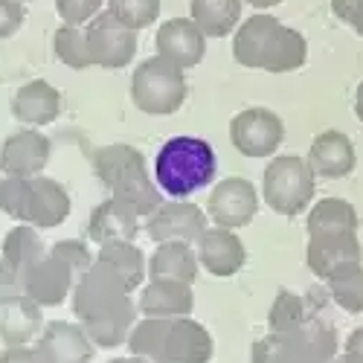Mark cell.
<instances>
[{"mask_svg":"<svg viewBox=\"0 0 363 363\" xmlns=\"http://www.w3.org/2000/svg\"><path fill=\"white\" fill-rule=\"evenodd\" d=\"M131 294L134 291L125 285V279L99 259L79 277L70 294V306L79 325L99 349H116L128 343V335L140 314Z\"/></svg>","mask_w":363,"mask_h":363,"instance_id":"obj_1","label":"cell"},{"mask_svg":"<svg viewBox=\"0 0 363 363\" xmlns=\"http://www.w3.org/2000/svg\"><path fill=\"white\" fill-rule=\"evenodd\" d=\"M233 58L247 70L291 73L308 58V41L294 26L270 15H253L241 21L233 35Z\"/></svg>","mask_w":363,"mask_h":363,"instance_id":"obj_2","label":"cell"},{"mask_svg":"<svg viewBox=\"0 0 363 363\" xmlns=\"http://www.w3.org/2000/svg\"><path fill=\"white\" fill-rule=\"evenodd\" d=\"M94 172L111 189V198L131 203L140 216H151L163 203L157 180L148 174L143 151L125 143H111L94 151Z\"/></svg>","mask_w":363,"mask_h":363,"instance_id":"obj_3","label":"cell"},{"mask_svg":"<svg viewBox=\"0 0 363 363\" xmlns=\"http://www.w3.org/2000/svg\"><path fill=\"white\" fill-rule=\"evenodd\" d=\"M216 151L201 137H172L155 157V180L163 195L189 198L216 180Z\"/></svg>","mask_w":363,"mask_h":363,"instance_id":"obj_4","label":"cell"},{"mask_svg":"<svg viewBox=\"0 0 363 363\" xmlns=\"http://www.w3.org/2000/svg\"><path fill=\"white\" fill-rule=\"evenodd\" d=\"M337 354L335 325L314 317L294 331H267L253 343L250 363H331Z\"/></svg>","mask_w":363,"mask_h":363,"instance_id":"obj_5","label":"cell"},{"mask_svg":"<svg viewBox=\"0 0 363 363\" xmlns=\"http://www.w3.org/2000/svg\"><path fill=\"white\" fill-rule=\"evenodd\" d=\"M314 192H317V174L306 157L279 155L264 166L262 198L274 213L285 218H296L299 213L311 209Z\"/></svg>","mask_w":363,"mask_h":363,"instance_id":"obj_6","label":"cell"},{"mask_svg":"<svg viewBox=\"0 0 363 363\" xmlns=\"http://www.w3.org/2000/svg\"><path fill=\"white\" fill-rule=\"evenodd\" d=\"M189 84L177 65L163 55H151L131 76V102L137 111L148 116H169L177 113L186 102Z\"/></svg>","mask_w":363,"mask_h":363,"instance_id":"obj_7","label":"cell"},{"mask_svg":"<svg viewBox=\"0 0 363 363\" xmlns=\"http://www.w3.org/2000/svg\"><path fill=\"white\" fill-rule=\"evenodd\" d=\"M230 140L245 157L264 160V157H274L277 148L282 145L285 125L279 113H274L270 108H247L233 116Z\"/></svg>","mask_w":363,"mask_h":363,"instance_id":"obj_8","label":"cell"},{"mask_svg":"<svg viewBox=\"0 0 363 363\" xmlns=\"http://www.w3.org/2000/svg\"><path fill=\"white\" fill-rule=\"evenodd\" d=\"M206 224H209V216L186 198L163 201L155 213L145 216V233L155 245H163V241L198 245V238L206 233Z\"/></svg>","mask_w":363,"mask_h":363,"instance_id":"obj_9","label":"cell"},{"mask_svg":"<svg viewBox=\"0 0 363 363\" xmlns=\"http://www.w3.org/2000/svg\"><path fill=\"white\" fill-rule=\"evenodd\" d=\"M84 29H87V41H90V52H94L96 67L123 70L131 65V58L137 55V47H140L137 29L116 21L108 9L99 12L90 23H84Z\"/></svg>","mask_w":363,"mask_h":363,"instance_id":"obj_10","label":"cell"},{"mask_svg":"<svg viewBox=\"0 0 363 363\" xmlns=\"http://www.w3.org/2000/svg\"><path fill=\"white\" fill-rule=\"evenodd\" d=\"M256 213H259V195L247 177H224L209 192L206 216L216 227L241 230L256 218Z\"/></svg>","mask_w":363,"mask_h":363,"instance_id":"obj_11","label":"cell"},{"mask_svg":"<svg viewBox=\"0 0 363 363\" xmlns=\"http://www.w3.org/2000/svg\"><path fill=\"white\" fill-rule=\"evenodd\" d=\"M76 282H79L76 267L58 253L47 250V256L23 277V294L29 299H35L41 308H52V306H62L73 294Z\"/></svg>","mask_w":363,"mask_h":363,"instance_id":"obj_12","label":"cell"},{"mask_svg":"<svg viewBox=\"0 0 363 363\" xmlns=\"http://www.w3.org/2000/svg\"><path fill=\"white\" fill-rule=\"evenodd\" d=\"M363 247L357 230H320L308 233V247H306V262L308 270L317 279H325L331 270H337L346 262H360Z\"/></svg>","mask_w":363,"mask_h":363,"instance_id":"obj_13","label":"cell"},{"mask_svg":"<svg viewBox=\"0 0 363 363\" xmlns=\"http://www.w3.org/2000/svg\"><path fill=\"white\" fill-rule=\"evenodd\" d=\"M35 352L41 363H94L96 343L76 323L52 320L44 325L41 337L35 340Z\"/></svg>","mask_w":363,"mask_h":363,"instance_id":"obj_14","label":"cell"},{"mask_svg":"<svg viewBox=\"0 0 363 363\" xmlns=\"http://www.w3.org/2000/svg\"><path fill=\"white\" fill-rule=\"evenodd\" d=\"M70 192L58 184V180L47 174L29 177V195H26V213L21 224H33L38 230H52L62 227L70 218Z\"/></svg>","mask_w":363,"mask_h":363,"instance_id":"obj_15","label":"cell"},{"mask_svg":"<svg viewBox=\"0 0 363 363\" xmlns=\"http://www.w3.org/2000/svg\"><path fill=\"white\" fill-rule=\"evenodd\" d=\"M157 55L169 58L180 70L198 67L206 55V35L192 18H172L157 29Z\"/></svg>","mask_w":363,"mask_h":363,"instance_id":"obj_16","label":"cell"},{"mask_svg":"<svg viewBox=\"0 0 363 363\" xmlns=\"http://www.w3.org/2000/svg\"><path fill=\"white\" fill-rule=\"evenodd\" d=\"M50 137H44L35 128H23L6 137L0 148V172L12 177H35L50 163Z\"/></svg>","mask_w":363,"mask_h":363,"instance_id":"obj_17","label":"cell"},{"mask_svg":"<svg viewBox=\"0 0 363 363\" xmlns=\"http://www.w3.org/2000/svg\"><path fill=\"white\" fill-rule=\"evenodd\" d=\"M198 262L206 274L213 277H235L247 264V250L233 230L224 227H206V233L198 238Z\"/></svg>","mask_w":363,"mask_h":363,"instance_id":"obj_18","label":"cell"},{"mask_svg":"<svg viewBox=\"0 0 363 363\" xmlns=\"http://www.w3.org/2000/svg\"><path fill=\"white\" fill-rule=\"evenodd\" d=\"M140 213L119 198H108L96 203L87 221V238L94 245H108V241H134L140 233Z\"/></svg>","mask_w":363,"mask_h":363,"instance_id":"obj_19","label":"cell"},{"mask_svg":"<svg viewBox=\"0 0 363 363\" xmlns=\"http://www.w3.org/2000/svg\"><path fill=\"white\" fill-rule=\"evenodd\" d=\"M216 354L213 335L192 317H172L166 335V363H209Z\"/></svg>","mask_w":363,"mask_h":363,"instance_id":"obj_20","label":"cell"},{"mask_svg":"<svg viewBox=\"0 0 363 363\" xmlns=\"http://www.w3.org/2000/svg\"><path fill=\"white\" fill-rule=\"evenodd\" d=\"M308 166L314 169L317 177L325 180H340L346 174L354 172L357 166V155L354 145L343 131H323L314 137L311 148H308Z\"/></svg>","mask_w":363,"mask_h":363,"instance_id":"obj_21","label":"cell"},{"mask_svg":"<svg viewBox=\"0 0 363 363\" xmlns=\"http://www.w3.org/2000/svg\"><path fill=\"white\" fill-rule=\"evenodd\" d=\"M44 314L35 299L26 294L9 299L0 306V340L6 346H29L41 337L44 331Z\"/></svg>","mask_w":363,"mask_h":363,"instance_id":"obj_22","label":"cell"},{"mask_svg":"<svg viewBox=\"0 0 363 363\" xmlns=\"http://www.w3.org/2000/svg\"><path fill=\"white\" fill-rule=\"evenodd\" d=\"M137 308L143 317H189L195 308V294L186 282L172 279H148L143 285Z\"/></svg>","mask_w":363,"mask_h":363,"instance_id":"obj_23","label":"cell"},{"mask_svg":"<svg viewBox=\"0 0 363 363\" xmlns=\"http://www.w3.org/2000/svg\"><path fill=\"white\" fill-rule=\"evenodd\" d=\"M12 113H15V119H21L26 125H35V128L50 125L58 119V113H62V94H58L50 82L33 79L15 90Z\"/></svg>","mask_w":363,"mask_h":363,"instance_id":"obj_24","label":"cell"},{"mask_svg":"<svg viewBox=\"0 0 363 363\" xmlns=\"http://www.w3.org/2000/svg\"><path fill=\"white\" fill-rule=\"evenodd\" d=\"M198 250L186 241H163L148 256V277L151 279H172V282H186L192 285L198 279Z\"/></svg>","mask_w":363,"mask_h":363,"instance_id":"obj_25","label":"cell"},{"mask_svg":"<svg viewBox=\"0 0 363 363\" xmlns=\"http://www.w3.org/2000/svg\"><path fill=\"white\" fill-rule=\"evenodd\" d=\"M0 256H4L6 264L23 279L29 270H33V267L47 256V245H44L38 227H33V224H15V227L6 233V238H4Z\"/></svg>","mask_w":363,"mask_h":363,"instance_id":"obj_26","label":"cell"},{"mask_svg":"<svg viewBox=\"0 0 363 363\" xmlns=\"http://www.w3.org/2000/svg\"><path fill=\"white\" fill-rule=\"evenodd\" d=\"M241 4L245 0H192L189 18L206 38H227L241 23Z\"/></svg>","mask_w":363,"mask_h":363,"instance_id":"obj_27","label":"cell"},{"mask_svg":"<svg viewBox=\"0 0 363 363\" xmlns=\"http://www.w3.org/2000/svg\"><path fill=\"white\" fill-rule=\"evenodd\" d=\"M99 262L111 264L119 277L125 279V285L131 291H137L148 274V262H145V253L134 245V241H108V245L99 247L96 253Z\"/></svg>","mask_w":363,"mask_h":363,"instance_id":"obj_28","label":"cell"},{"mask_svg":"<svg viewBox=\"0 0 363 363\" xmlns=\"http://www.w3.org/2000/svg\"><path fill=\"white\" fill-rule=\"evenodd\" d=\"M172 317H143L134 323L128 335V349L148 363H166V335H169Z\"/></svg>","mask_w":363,"mask_h":363,"instance_id":"obj_29","label":"cell"},{"mask_svg":"<svg viewBox=\"0 0 363 363\" xmlns=\"http://www.w3.org/2000/svg\"><path fill=\"white\" fill-rule=\"evenodd\" d=\"M328 294L346 314H363V262H346L325 277Z\"/></svg>","mask_w":363,"mask_h":363,"instance_id":"obj_30","label":"cell"},{"mask_svg":"<svg viewBox=\"0 0 363 363\" xmlns=\"http://www.w3.org/2000/svg\"><path fill=\"white\" fill-rule=\"evenodd\" d=\"M314 317H317V311L306 296L282 288L274 299V306H270V311H267V328L270 331H294V328L306 325Z\"/></svg>","mask_w":363,"mask_h":363,"instance_id":"obj_31","label":"cell"},{"mask_svg":"<svg viewBox=\"0 0 363 363\" xmlns=\"http://www.w3.org/2000/svg\"><path fill=\"white\" fill-rule=\"evenodd\" d=\"M52 50L55 58L62 65L73 67V70H87V67H96L94 65V52H90V41H87V29L84 26H70L62 23L52 35Z\"/></svg>","mask_w":363,"mask_h":363,"instance_id":"obj_32","label":"cell"},{"mask_svg":"<svg viewBox=\"0 0 363 363\" xmlns=\"http://www.w3.org/2000/svg\"><path fill=\"white\" fill-rule=\"evenodd\" d=\"M360 218L357 209L343 201V198H323L308 209L306 218V230L308 233H320V230H357Z\"/></svg>","mask_w":363,"mask_h":363,"instance_id":"obj_33","label":"cell"},{"mask_svg":"<svg viewBox=\"0 0 363 363\" xmlns=\"http://www.w3.org/2000/svg\"><path fill=\"white\" fill-rule=\"evenodd\" d=\"M108 12L131 29H145L160 18V0H108Z\"/></svg>","mask_w":363,"mask_h":363,"instance_id":"obj_34","label":"cell"},{"mask_svg":"<svg viewBox=\"0 0 363 363\" xmlns=\"http://www.w3.org/2000/svg\"><path fill=\"white\" fill-rule=\"evenodd\" d=\"M26 195H29V177H0V213L9 216L12 221H23L26 213Z\"/></svg>","mask_w":363,"mask_h":363,"instance_id":"obj_35","label":"cell"},{"mask_svg":"<svg viewBox=\"0 0 363 363\" xmlns=\"http://www.w3.org/2000/svg\"><path fill=\"white\" fill-rule=\"evenodd\" d=\"M102 4L105 0H55V12L62 23L84 26L102 12Z\"/></svg>","mask_w":363,"mask_h":363,"instance_id":"obj_36","label":"cell"},{"mask_svg":"<svg viewBox=\"0 0 363 363\" xmlns=\"http://www.w3.org/2000/svg\"><path fill=\"white\" fill-rule=\"evenodd\" d=\"M52 253H58L62 259H67L73 267H76V274L82 277L84 270H90V264L96 262V256L87 250V245L84 241H79V238H65V241H55V245L50 247Z\"/></svg>","mask_w":363,"mask_h":363,"instance_id":"obj_37","label":"cell"},{"mask_svg":"<svg viewBox=\"0 0 363 363\" xmlns=\"http://www.w3.org/2000/svg\"><path fill=\"white\" fill-rule=\"evenodd\" d=\"M26 12L21 0H0V38H12L23 26Z\"/></svg>","mask_w":363,"mask_h":363,"instance_id":"obj_38","label":"cell"},{"mask_svg":"<svg viewBox=\"0 0 363 363\" xmlns=\"http://www.w3.org/2000/svg\"><path fill=\"white\" fill-rule=\"evenodd\" d=\"M331 12L363 38V0H331Z\"/></svg>","mask_w":363,"mask_h":363,"instance_id":"obj_39","label":"cell"},{"mask_svg":"<svg viewBox=\"0 0 363 363\" xmlns=\"http://www.w3.org/2000/svg\"><path fill=\"white\" fill-rule=\"evenodd\" d=\"M21 294H23V279L6 264V259L0 256V306L15 299V296H21Z\"/></svg>","mask_w":363,"mask_h":363,"instance_id":"obj_40","label":"cell"},{"mask_svg":"<svg viewBox=\"0 0 363 363\" xmlns=\"http://www.w3.org/2000/svg\"><path fill=\"white\" fill-rule=\"evenodd\" d=\"M0 363H41V357L29 346H6L0 352Z\"/></svg>","mask_w":363,"mask_h":363,"instance_id":"obj_41","label":"cell"},{"mask_svg":"<svg viewBox=\"0 0 363 363\" xmlns=\"http://www.w3.org/2000/svg\"><path fill=\"white\" fill-rule=\"evenodd\" d=\"M346 352H354V354H360L363 357V325L360 328H354L352 335L346 337V346H343Z\"/></svg>","mask_w":363,"mask_h":363,"instance_id":"obj_42","label":"cell"},{"mask_svg":"<svg viewBox=\"0 0 363 363\" xmlns=\"http://www.w3.org/2000/svg\"><path fill=\"white\" fill-rule=\"evenodd\" d=\"M354 116L363 123V82H360L357 90H354Z\"/></svg>","mask_w":363,"mask_h":363,"instance_id":"obj_43","label":"cell"},{"mask_svg":"<svg viewBox=\"0 0 363 363\" xmlns=\"http://www.w3.org/2000/svg\"><path fill=\"white\" fill-rule=\"evenodd\" d=\"M331 363H363V357H360V354H354V352H346V349H343V352H340L335 360H331Z\"/></svg>","mask_w":363,"mask_h":363,"instance_id":"obj_44","label":"cell"},{"mask_svg":"<svg viewBox=\"0 0 363 363\" xmlns=\"http://www.w3.org/2000/svg\"><path fill=\"white\" fill-rule=\"evenodd\" d=\"M245 4H250L253 9H274L282 4V0H245Z\"/></svg>","mask_w":363,"mask_h":363,"instance_id":"obj_45","label":"cell"},{"mask_svg":"<svg viewBox=\"0 0 363 363\" xmlns=\"http://www.w3.org/2000/svg\"><path fill=\"white\" fill-rule=\"evenodd\" d=\"M108 363H148V360H145V357L131 354V357H113V360H108Z\"/></svg>","mask_w":363,"mask_h":363,"instance_id":"obj_46","label":"cell"},{"mask_svg":"<svg viewBox=\"0 0 363 363\" xmlns=\"http://www.w3.org/2000/svg\"><path fill=\"white\" fill-rule=\"evenodd\" d=\"M21 4H23V0H21Z\"/></svg>","mask_w":363,"mask_h":363,"instance_id":"obj_47","label":"cell"}]
</instances>
